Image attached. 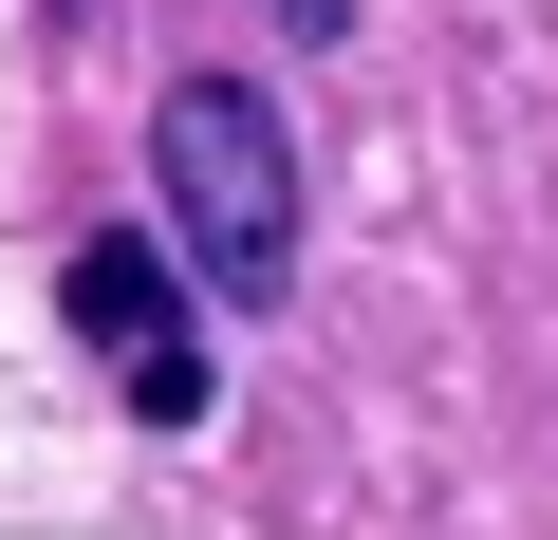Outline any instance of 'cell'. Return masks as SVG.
Returning <instances> with one entry per match:
<instances>
[{
	"mask_svg": "<svg viewBox=\"0 0 558 540\" xmlns=\"http://www.w3.org/2000/svg\"><path fill=\"white\" fill-rule=\"evenodd\" d=\"M57 299H75L94 373L131 392V429H205V317H186V261H168V242L94 224V242L57 261Z\"/></svg>",
	"mask_w": 558,
	"mask_h": 540,
	"instance_id": "obj_2",
	"label": "cell"
},
{
	"mask_svg": "<svg viewBox=\"0 0 558 540\" xmlns=\"http://www.w3.org/2000/svg\"><path fill=\"white\" fill-rule=\"evenodd\" d=\"M149 205H168V261L260 317L279 280H299V131H279L260 75H168L149 94Z\"/></svg>",
	"mask_w": 558,
	"mask_h": 540,
	"instance_id": "obj_1",
	"label": "cell"
}]
</instances>
